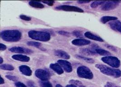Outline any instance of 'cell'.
I'll use <instances>...</instances> for the list:
<instances>
[{
  "mask_svg": "<svg viewBox=\"0 0 121 87\" xmlns=\"http://www.w3.org/2000/svg\"><path fill=\"white\" fill-rule=\"evenodd\" d=\"M20 18L22 20H25V21H30L31 20V18L30 17L27 16H25V15H21L20 16Z\"/></svg>",
  "mask_w": 121,
  "mask_h": 87,
  "instance_id": "cell-30",
  "label": "cell"
},
{
  "mask_svg": "<svg viewBox=\"0 0 121 87\" xmlns=\"http://www.w3.org/2000/svg\"><path fill=\"white\" fill-rule=\"evenodd\" d=\"M0 37L4 41L15 43L19 41L22 37V33L18 30H6L0 33Z\"/></svg>",
  "mask_w": 121,
  "mask_h": 87,
  "instance_id": "cell-1",
  "label": "cell"
},
{
  "mask_svg": "<svg viewBox=\"0 0 121 87\" xmlns=\"http://www.w3.org/2000/svg\"><path fill=\"white\" fill-rule=\"evenodd\" d=\"M58 63L63 68L64 70L67 73H70L73 71L71 63L65 60H59L57 61Z\"/></svg>",
  "mask_w": 121,
  "mask_h": 87,
  "instance_id": "cell-10",
  "label": "cell"
},
{
  "mask_svg": "<svg viewBox=\"0 0 121 87\" xmlns=\"http://www.w3.org/2000/svg\"><path fill=\"white\" fill-rule=\"evenodd\" d=\"M90 1H91L90 0H80V1H78V2L80 4H83V3H88Z\"/></svg>",
  "mask_w": 121,
  "mask_h": 87,
  "instance_id": "cell-37",
  "label": "cell"
},
{
  "mask_svg": "<svg viewBox=\"0 0 121 87\" xmlns=\"http://www.w3.org/2000/svg\"><path fill=\"white\" fill-rule=\"evenodd\" d=\"M101 60L105 63L115 68L119 67L121 64L120 60L117 57L112 56H107L102 58Z\"/></svg>",
  "mask_w": 121,
  "mask_h": 87,
  "instance_id": "cell-5",
  "label": "cell"
},
{
  "mask_svg": "<svg viewBox=\"0 0 121 87\" xmlns=\"http://www.w3.org/2000/svg\"><path fill=\"white\" fill-rule=\"evenodd\" d=\"M15 85L17 87H27V86L21 82H17L15 83Z\"/></svg>",
  "mask_w": 121,
  "mask_h": 87,
  "instance_id": "cell-33",
  "label": "cell"
},
{
  "mask_svg": "<svg viewBox=\"0 0 121 87\" xmlns=\"http://www.w3.org/2000/svg\"><path fill=\"white\" fill-rule=\"evenodd\" d=\"M6 77L9 80L12 81L17 82L18 80V78L16 76H13L11 75H6Z\"/></svg>",
  "mask_w": 121,
  "mask_h": 87,
  "instance_id": "cell-29",
  "label": "cell"
},
{
  "mask_svg": "<svg viewBox=\"0 0 121 87\" xmlns=\"http://www.w3.org/2000/svg\"><path fill=\"white\" fill-rule=\"evenodd\" d=\"M27 44L29 46L31 47H39L41 46V44L37 42H34V41H30L28 42Z\"/></svg>",
  "mask_w": 121,
  "mask_h": 87,
  "instance_id": "cell-26",
  "label": "cell"
},
{
  "mask_svg": "<svg viewBox=\"0 0 121 87\" xmlns=\"http://www.w3.org/2000/svg\"><path fill=\"white\" fill-rule=\"evenodd\" d=\"M79 53L81 54L85 55H94L97 53L94 50H90L87 48H83L79 49Z\"/></svg>",
  "mask_w": 121,
  "mask_h": 87,
  "instance_id": "cell-19",
  "label": "cell"
},
{
  "mask_svg": "<svg viewBox=\"0 0 121 87\" xmlns=\"http://www.w3.org/2000/svg\"><path fill=\"white\" fill-rule=\"evenodd\" d=\"M66 87H77L76 86L74 85H73V84H69V85H67L66 86Z\"/></svg>",
  "mask_w": 121,
  "mask_h": 87,
  "instance_id": "cell-39",
  "label": "cell"
},
{
  "mask_svg": "<svg viewBox=\"0 0 121 87\" xmlns=\"http://www.w3.org/2000/svg\"><path fill=\"white\" fill-rule=\"evenodd\" d=\"M73 34L76 36L77 38H82L83 37V35L82 33L81 32L79 31L78 30H74L73 32Z\"/></svg>",
  "mask_w": 121,
  "mask_h": 87,
  "instance_id": "cell-28",
  "label": "cell"
},
{
  "mask_svg": "<svg viewBox=\"0 0 121 87\" xmlns=\"http://www.w3.org/2000/svg\"><path fill=\"white\" fill-rule=\"evenodd\" d=\"M0 63L1 64L2 63H3V58L1 57L0 58Z\"/></svg>",
  "mask_w": 121,
  "mask_h": 87,
  "instance_id": "cell-40",
  "label": "cell"
},
{
  "mask_svg": "<svg viewBox=\"0 0 121 87\" xmlns=\"http://www.w3.org/2000/svg\"><path fill=\"white\" fill-rule=\"evenodd\" d=\"M28 36L33 40L44 42L50 41L51 38L50 33L36 30L30 31L28 32Z\"/></svg>",
  "mask_w": 121,
  "mask_h": 87,
  "instance_id": "cell-3",
  "label": "cell"
},
{
  "mask_svg": "<svg viewBox=\"0 0 121 87\" xmlns=\"http://www.w3.org/2000/svg\"><path fill=\"white\" fill-rule=\"evenodd\" d=\"M117 20V18L116 17L110 16H103L101 18L100 21L103 24H106L107 22H111L112 21H115Z\"/></svg>",
  "mask_w": 121,
  "mask_h": 87,
  "instance_id": "cell-21",
  "label": "cell"
},
{
  "mask_svg": "<svg viewBox=\"0 0 121 87\" xmlns=\"http://www.w3.org/2000/svg\"><path fill=\"white\" fill-rule=\"evenodd\" d=\"M109 25L112 29L121 33V22L120 21L117 20L111 21Z\"/></svg>",
  "mask_w": 121,
  "mask_h": 87,
  "instance_id": "cell-13",
  "label": "cell"
},
{
  "mask_svg": "<svg viewBox=\"0 0 121 87\" xmlns=\"http://www.w3.org/2000/svg\"><path fill=\"white\" fill-rule=\"evenodd\" d=\"M104 87H119L117 86L114 83L111 82H108L105 85Z\"/></svg>",
  "mask_w": 121,
  "mask_h": 87,
  "instance_id": "cell-32",
  "label": "cell"
},
{
  "mask_svg": "<svg viewBox=\"0 0 121 87\" xmlns=\"http://www.w3.org/2000/svg\"><path fill=\"white\" fill-rule=\"evenodd\" d=\"M35 76L41 81H48L50 78V73L46 70L43 69H37L35 71Z\"/></svg>",
  "mask_w": 121,
  "mask_h": 87,
  "instance_id": "cell-6",
  "label": "cell"
},
{
  "mask_svg": "<svg viewBox=\"0 0 121 87\" xmlns=\"http://www.w3.org/2000/svg\"><path fill=\"white\" fill-rule=\"evenodd\" d=\"M84 36L87 38L100 42H104V40L99 36L95 35L90 32H87L84 33Z\"/></svg>",
  "mask_w": 121,
  "mask_h": 87,
  "instance_id": "cell-17",
  "label": "cell"
},
{
  "mask_svg": "<svg viewBox=\"0 0 121 87\" xmlns=\"http://www.w3.org/2000/svg\"><path fill=\"white\" fill-rule=\"evenodd\" d=\"M0 68L1 70L5 71H12L14 70L13 66L9 64H3L0 65Z\"/></svg>",
  "mask_w": 121,
  "mask_h": 87,
  "instance_id": "cell-22",
  "label": "cell"
},
{
  "mask_svg": "<svg viewBox=\"0 0 121 87\" xmlns=\"http://www.w3.org/2000/svg\"><path fill=\"white\" fill-rule=\"evenodd\" d=\"M72 44L75 46H83L88 45L90 44V41L86 39H82V38H78L72 40L71 42Z\"/></svg>",
  "mask_w": 121,
  "mask_h": 87,
  "instance_id": "cell-11",
  "label": "cell"
},
{
  "mask_svg": "<svg viewBox=\"0 0 121 87\" xmlns=\"http://www.w3.org/2000/svg\"><path fill=\"white\" fill-rule=\"evenodd\" d=\"M119 1H105L102 5L101 10L104 11H108L115 9L119 5Z\"/></svg>",
  "mask_w": 121,
  "mask_h": 87,
  "instance_id": "cell-8",
  "label": "cell"
},
{
  "mask_svg": "<svg viewBox=\"0 0 121 87\" xmlns=\"http://www.w3.org/2000/svg\"><path fill=\"white\" fill-rule=\"evenodd\" d=\"M19 69L22 74L26 76H30L32 75V71L30 68L27 65H21L19 66Z\"/></svg>",
  "mask_w": 121,
  "mask_h": 87,
  "instance_id": "cell-12",
  "label": "cell"
},
{
  "mask_svg": "<svg viewBox=\"0 0 121 87\" xmlns=\"http://www.w3.org/2000/svg\"><path fill=\"white\" fill-rule=\"evenodd\" d=\"M7 48L6 46L5 45L2 44H0V51H3L6 50Z\"/></svg>",
  "mask_w": 121,
  "mask_h": 87,
  "instance_id": "cell-36",
  "label": "cell"
},
{
  "mask_svg": "<svg viewBox=\"0 0 121 87\" xmlns=\"http://www.w3.org/2000/svg\"><path fill=\"white\" fill-rule=\"evenodd\" d=\"M55 87H63V86H62L60 84H57V85H56Z\"/></svg>",
  "mask_w": 121,
  "mask_h": 87,
  "instance_id": "cell-41",
  "label": "cell"
},
{
  "mask_svg": "<svg viewBox=\"0 0 121 87\" xmlns=\"http://www.w3.org/2000/svg\"><path fill=\"white\" fill-rule=\"evenodd\" d=\"M12 58L14 60L22 62H28L30 60V57L26 55L21 54L14 55L12 56Z\"/></svg>",
  "mask_w": 121,
  "mask_h": 87,
  "instance_id": "cell-15",
  "label": "cell"
},
{
  "mask_svg": "<svg viewBox=\"0 0 121 87\" xmlns=\"http://www.w3.org/2000/svg\"><path fill=\"white\" fill-rule=\"evenodd\" d=\"M76 57L78 59L84 60L86 62L89 63H94V60L93 59L87 57H85V56H83L81 55H76Z\"/></svg>",
  "mask_w": 121,
  "mask_h": 87,
  "instance_id": "cell-23",
  "label": "cell"
},
{
  "mask_svg": "<svg viewBox=\"0 0 121 87\" xmlns=\"http://www.w3.org/2000/svg\"><path fill=\"white\" fill-rule=\"evenodd\" d=\"M42 2L49 6H53L55 3L54 0H44Z\"/></svg>",
  "mask_w": 121,
  "mask_h": 87,
  "instance_id": "cell-31",
  "label": "cell"
},
{
  "mask_svg": "<svg viewBox=\"0 0 121 87\" xmlns=\"http://www.w3.org/2000/svg\"><path fill=\"white\" fill-rule=\"evenodd\" d=\"M69 83L71 84H73L75 86H80L81 85H82V83L81 82L78 80H71L69 82Z\"/></svg>",
  "mask_w": 121,
  "mask_h": 87,
  "instance_id": "cell-27",
  "label": "cell"
},
{
  "mask_svg": "<svg viewBox=\"0 0 121 87\" xmlns=\"http://www.w3.org/2000/svg\"><path fill=\"white\" fill-rule=\"evenodd\" d=\"M27 84L28 86L29 87H37V86L35 85V83L31 80L28 81Z\"/></svg>",
  "mask_w": 121,
  "mask_h": 87,
  "instance_id": "cell-34",
  "label": "cell"
},
{
  "mask_svg": "<svg viewBox=\"0 0 121 87\" xmlns=\"http://www.w3.org/2000/svg\"><path fill=\"white\" fill-rule=\"evenodd\" d=\"M58 33H59V34L62 35H64V36H69V33L65 32V31H59Z\"/></svg>",
  "mask_w": 121,
  "mask_h": 87,
  "instance_id": "cell-35",
  "label": "cell"
},
{
  "mask_svg": "<svg viewBox=\"0 0 121 87\" xmlns=\"http://www.w3.org/2000/svg\"><path fill=\"white\" fill-rule=\"evenodd\" d=\"M5 83V81H4V79L1 77H0V84H3Z\"/></svg>",
  "mask_w": 121,
  "mask_h": 87,
  "instance_id": "cell-38",
  "label": "cell"
},
{
  "mask_svg": "<svg viewBox=\"0 0 121 87\" xmlns=\"http://www.w3.org/2000/svg\"><path fill=\"white\" fill-rule=\"evenodd\" d=\"M93 50L95 51V52L98 54L100 55H104V56H109V55H111V53L108 51L105 50L104 49H101L99 48H94Z\"/></svg>",
  "mask_w": 121,
  "mask_h": 87,
  "instance_id": "cell-20",
  "label": "cell"
},
{
  "mask_svg": "<svg viewBox=\"0 0 121 87\" xmlns=\"http://www.w3.org/2000/svg\"><path fill=\"white\" fill-rule=\"evenodd\" d=\"M56 9L58 10H61L64 11H72L76 12L78 13H83L84 11L81 8L75 6H69V5H61L57 6L55 8Z\"/></svg>",
  "mask_w": 121,
  "mask_h": 87,
  "instance_id": "cell-7",
  "label": "cell"
},
{
  "mask_svg": "<svg viewBox=\"0 0 121 87\" xmlns=\"http://www.w3.org/2000/svg\"><path fill=\"white\" fill-rule=\"evenodd\" d=\"M11 52L17 53H23L26 54H30L33 53V51L30 49H28L21 47H14L8 49Z\"/></svg>",
  "mask_w": 121,
  "mask_h": 87,
  "instance_id": "cell-9",
  "label": "cell"
},
{
  "mask_svg": "<svg viewBox=\"0 0 121 87\" xmlns=\"http://www.w3.org/2000/svg\"><path fill=\"white\" fill-rule=\"evenodd\" d=\"M95 67L98 69L102 73L105 75L115 78H119L121 76V71L119 69H113L106 65L99 64H96Z\"/></svg>",
  "mask_w": 121,
  "mask_h": 87,
  "instance_id": "cell-2",
  "label": "cell"
},
{
  "mask_svg": "<svg viewBox=\"0 0 121 87\" xmlns=\"http://www.w3.org/2000/svg\"><path fill=\"white\" fill-rule=\"evenodd\" d=\"M50 68L55 72L58 75H62L64 73V71L62 67L58 63L51 64L50 65Z\"/></svg>",
  "mask_w": 121,
  "mask_h": 87,
  "instance_id": "cell-14",
  "label": "cell"
},
{
  "mask_svg": "<svg viewBox=\"0 0 121 87\" xmlns=\"http://www.w3.org/2000/svg\"><path fill=\"white\" fill-rule=\"evenodd\" d=\"M54 53L56 56L64 59H69L70 58L69 55L65 51L60 50H55Z\"/></svg>",
  "mask_w": 121,
  "mask_h": 87,
  "instance_id": "cell-16",
  "label": "cell"
},
{
  "mask_svg": "<svg viewBox=\"0 0 121 87\" xmlns=\"http://www.w3.org/2000/svg\"><path fill=\"white\" fill-rule=\"evenodd\" d=\"M29 5L33 7L39 9H43L44 7V6L41 3L39 0H31L29 2Z\"/></svg>",
  "mask_w": 121,
  "mask_h": 87,
  "instance_id": "cell-18",
  "label": "cell"
},
{
  "mask_svg": "<svg viewBox=\"0 0 121 87\" xmlns=\"http://www.w3.org/2000/svg\"><path fill=\"white\" fill-rule=\"evenodd\" d=\"M77 73L78 76L81 78L91 79L94 77L92 71L85 65L79 66L77 68Z\"/></svg>",
  "mask_w": 121,
  "mask_h": 87,
  "instance_id": "cell-4",
  "label": "cell"
},
{
  "mask_svg": "<svg viewBox=\"0 0 121 87\" xmlns=\"http://www.w3.org/2000/svg\"><path fill=\"white\" fill-rule=\"evenodd\" d=\"M104 1H94L90 5L91 7L92 8H96L100 5H102L105 3Z\"/></svg>",
  "mask_w": 121,
  "mask_h": 87,
  "instance_id": "cell-25",
  "label": "cell"
},
{
  "mask_svg": "<svg viewBox=\"0 0 121 87\" xmlns=\"http://www.w3.org/2000/svg\"><path fill=\"white\" fill-rule=\"evenodd\" d=\"M39 83L40 87H53L52 84L48 81H39Z\"/></svg>",
  "mask_w": 121,
  "mask_h": 87,
  "instance_id": "cell-24",
  "label": "cell"
}]
</instances>
